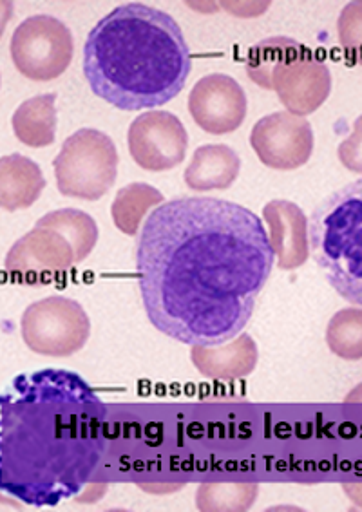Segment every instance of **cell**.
I'll use <instances>...</instances> for the list:
<instances>
[{
	"label": "cell",
	"instance_id": "8fae6325",
	"mask_svg": "<svg viewBox=\"0 0 362 512\" xmlns=\"http://www.w3.org/2000/svg\"><path fill=\"white\" fill-rule=\"evenodd\" d=\"M187 107L205 133H234L247 118V93L232 76L214 73L194 84Z\"/></svg>",
	"mask_w": 362,
	"mask_h": 512
},
{
	"label": "cell",
	"instance_id": "4fadbf2b",
	"mask_svg": "<svg viewBox=\"0 0 362 512\" xmlns=\"http://www.w3.org/2000/svg\"><path fill=\"white\" fill-rule=\"evenodd\" d=\"M268 238L281 270H296L310 257V221L299 205L288 200L268 201L263 209Z\"/></svg>",
	"mask_w": 362,
	"mask_h": 512
},
{
	"label": "cell",
	"instance_id": "e0dca14e",
	"mask_svg": "<svg viewBox=\"0 0 362 512\" xmlns=\"http://www.w3.org/2000/svg\"><path fill=\"white\" fill-rule=\"evenodd\" d=\"M57 120V95L46 93L22 102L13 113L11 125L20 143L42 149L55 143Z\"/></svg>",
	"mask_w": 362,
	"mask_h": 512
},
{
	"label": "cell",
	"instance_id": "6da1fadb",
	"mask_svg": "<svg viewBox=\"0 0 362 512\" xmlns=\"http://www.w3.org/2000/svg\"><path fill=\"white\" fill-rule=\"evenodd\" d=\"M267 228L252 210L180 196L154 210L138 238L143 308L181 344L220 346L245 330L274 268Z\"/></svg>",
	"mask_w": 362,
	"mask_h": 512
},
{
	"label": "cell",
	"instance_id": "d4e9b609",
	"mask_svg": "<svg viewBox=\"0 0 362 512\" xmlns=\"http://www.w3.org/2000/svg\"><path fill=\"white\" fill-rule=\"evenodd\" d=\"M343 489L346 496H348L353 503H357L359 507H362V485L344 484Z\"/></svg>",
	"mask_w": 362,
	"mask_h": 512
},
{
	"label": "cell",
	"instance_id": "cb8c5ba5",
	"mask_svg": "<svg viewBox=\"0 0 362 512\" xmlns=\"http://www.w3.org/2000/svg\"><path fill=\"white\" fill-rule=\"evenodd\" d=\"M337 156L344 169L353 174H362V114L353 122V133L339 143Z\"/></svg>",
	"mask_w": 362,
	"mask_h": 512
},
{
	"label": "cell",
	"instance_id": "7a4b0ae2",
	"mask_svg": "<svg viewBox=\"0 0 362 512\" xmlns=\"http://www.w3.org/2000/svg\"><path fill=\"white\" fill-rule=\"evenodd\" d=\"M104 417L77 373L17 377L2 399L0 487L35 507L80 493L104 453Z\"/></svg>",
	"mask_w": 362,
	"mask_h": 512
},
{
	"label": "cell",
	"instance_id": "603a6c76",
	"mask_svg": "<svg viewBox=\"0 0 362 512\" xmlns=\"http://www.w3.org/2000/svg\"><path fill=\"white\" fill-rule=\"evenodd\" d=\"M337 37L346 60L362 66V0L344 6L337 20Z\"/></svg>",
	"mask_w": 362,
	"mask_h": 512
},
{
	"label": "cell",
	"instance_id": "484cf974",
	"mask_svg": "<svg viewBox=\"0 0 362 512\" xmlns=\"http://www.w3.org/2000/svg\"><path fill=\"white\" fill-rule=\"evenodd\" d=\"M344 402H348V404H362V382L344 397Z\"/></svg>",
	"mask_w": 362,
	"mask_h": 512
},
{
	"label": "cell",
	"instance_id": "7c38bea8",
	"mask_svg": "<svg viewBox=\"0 0 362 512\" xmlns=\"http://www.w3.org/2000/svg\"><path fill=\"white\" fill-rule=\"evenodd\" d=\"M272 87L288 113H315L332 93V73L321 58L308 51L305 57L277 71Z\"/></svg>",
	"mask_w": 362,
	"mask_h": 512
},
{
	"label": "cell",
	"instance_id": "30bf717a",
	"mask_svg": "<svg viewBox=\"0 0 362 512\" xmlns=\"http://www.w3.org/2000/svg\"><path fill=\"white\" fill-rule=\"evenodd\" d=\"M78 265L75 248L53 228L35 227L10 248L6 272L22 285H44Z\"/></svg>",
	"mask_w": 362,
	"mask_h": 512
},
{
	"label": "cell",
	"instance_id": "8992f818",
	"mask_svg": "<svg viewBox=\"0 0 362 512\" xmlns=\"http://www.w3.org/2000/svg\"><path fill=\"white\" fill-rule=\"evenodd\" d=\"M29 350L44 357H71L91 337V321L84 306L64 295H51L31 304L20 321Z\"/></svg>",
	"mask_w": 362,
	"mask_h": 512
},
{
	"label": "cell",
	"instance_id": "ac0fdd59",
	"mask_svg": "<svg viewBox=\"0 0 362 512\" xmlns=\"http://www.w3.org/2000/svg\"><path fill=\"white\" fill-rule=\"evenodd\" d=\"M310 49L299 44L296 38L268 37L248 51L247 75L256 86L274 91L272 80L277 71L305 57Z\"/></svg>",
	"mask_w": 362,
	"mask_h": 512
},
{
	"label": "cell",
	"instance_id": "2e32d148",
	"mask_svg": "<svg viewBox=\"0 0 362 512\" xmlns=\"http://www.w3.org/2000/svg\"><path fill=\"white\" fill-rule=\"evenodd\" d=\"M46 189L39 165L22 154L0 160V207L8 212L29 209Z\"/></svg>",
	"mask_w": 362,
	"mask_h": 512
},
{
	"label": "cell",
	"instance_id": "44dd1931",
	"mask_svg": "<svg viewBox=\"0 0 362 512\" xmlns=\"http://www.w3.org/2000/svg\"><path fill=\"white\" fill-rule=\"evenodd\" d=\"M328 350L344 361L362 359V308L352 306L335 313L326 326Z\"/></svg>",
	"mask_w": 362,
	"mask_h": 512
},
{
	"label": "cell",
	"instance_id": "277c9868",
	"mask_svg": "<svg viewBox=\"0 0 362 512\" xmlns=\"http://www.w3.org/2000/svg\"><path fill=\"white\" fill-rule=\"evenodd\" d=\"M310 254L335 292L362 306V180L335 190L315 207Z\"/></svg>",
	"mask_w": 362,
	"mask_h": 512
},
{
	"label": "cell",
	"instance_id": "ba28073f",
	"mask_svg": "<svg viewBox=\"0 0 362 512\" xmlns=\"http://www.w3.org/2000/svg\"><path fill=\"white\" fill-rule=\"evenodd\" d=\"M259 162L274 171H297L314 152V129L305 116L281 111L263 116L250 133Z\"/></svg>",
	"mask_w": 362,
	"mask_h": 512
},
{
	"label": "cell",
	"instance_id": "52a82bcc",
	"mask_svg": "<svg viewBox=\"0 0 362 512\" xmlns=\"http://www.w3.org/2000/svg\"><path fill=\"white\" fill-rule=\"evenodd\" d=\"M73 33L51 15H33L13 31L10 55L20 75L33 82H49L66 73L73 60Z\"/></svg>",
	"mask_w": 362,
	"mask_h": 512
},
{
	"label": "cell",
	"instance_id": "ffe728a7",
	"mask_svg": "<svg viewBox=\"0 0 362 512\" xmlns=\"http://www.w3.org/2000/svg\"><path fill=\"white\" fill-rule=\"evenodd\" d=\"M35 227L53 228L73 245L78 263L86 261L98 243L95 219L78 209L53 210L37 221Z\"/></svg>",
	"mask_w": 362,
	"mask_h": 512
},
{
	"label": "cell",
	"instance_id": "5bb4252c",
	"mask_svg": "<svg viewBox=\"0 0 362 512\" xmlns=\"http://www.w3.org/2000/svg\"><path fill=\"white\" fill-rule=\"evenodd\" d=\"M191 361L207 379H245L258 366V344L248 333L241 332L220 346H192Z\"/></svg>",
	"mask_w": 362,
	"mask_h": 512
},
{
	"label": "cell",
	"instance_id": "9a60e30c",
	"mask_svg": "<svg viewBox=\"0 0 362 512\" xmlns=\"http://www.w3.org/2000/svg\"><path fill=\"white\" fill-rule=\"evenodd\" d=\"M241 160L229 145L212 143L196 149L192 162L183 172L185 185L196 192L227 190L238 180Z\"/></svg>",
	"mask_w": 362,
	"mask_h": 512
},
{
	"label": "cell",
	"instance_id": "7402d4cb",
	"mask_svg": "<svg viewBox=\"0 0 362 512\" xmlns=\"http://www.w3.org/2000/svg\"><path fill=\"white\" fill-rule=\"evenodd\" d=\"M258 494V484H201L196 505L200 511H247Z\"/></svg>",
	"mask_w": 362,
	"mask_h": 512
},
{
	"label": "cell",
	"instance_id": "d6986e66",
	"mask_svg": "<svg viewBox=\"0 0 362 512\" xmlns=\"http://www.w3.org/2000/svg\"><path fill=\"white\" fill-rule=\"evenodd\" d=\"M163 194L147 183H131L116 192L111 205V218L125 236H136L149 210L163 205Z\"/></svg>",
	"mask_w": 362,
	"mask_h": 512
},
{
	"label": "cell",
	"instance_id": "3957f363",
	"mask_svg": "<svg viewBox=\"0 0 362 512\" xmlns=\"http://www.w3.org/2000/svg\"><path fill=\"white\" fill-rule=\"evenodd\" d=\"M191 69V49L180 24L142 2L107 13L84 44L87 84L120 111L169 104L187 84Z\"/></svg>",
	"mask_w": 362,
	"mask_h": 512
},
{
	"label": "cell",
	"instance_id": "9c48e42d",
	"mask_svg": "<svg viewBox=\"0 0 362 512\" xmlns=\"http://www.w3.org/2000/svg\"><path fill=\"white\" fill-rule=\"evenodd\" d=\"M127 147L136 165L145 171H171L187 156L189 134L178 116L149 111L140 114L129 127Z\"/></svg>",
	"mask_w": 362,
	"mask_h": 512
},
{
	"label": "cell",
	"instance_id": "5b68a950",
	"mask_svg": "<svg viewBox=\"0 0 362 512\" xmlns=\"http://www.w3.org/2000/svg\"><path fill=\"white\" fill-rule=\"evenodd\" d=\"M118 163L115 142L107 134L80 129L67 138L53 162L58 192L75 200H100L115 185Z\"/></svg>",
	"mask_w": 362,
	"mask_h": 512
}]
</instances>
